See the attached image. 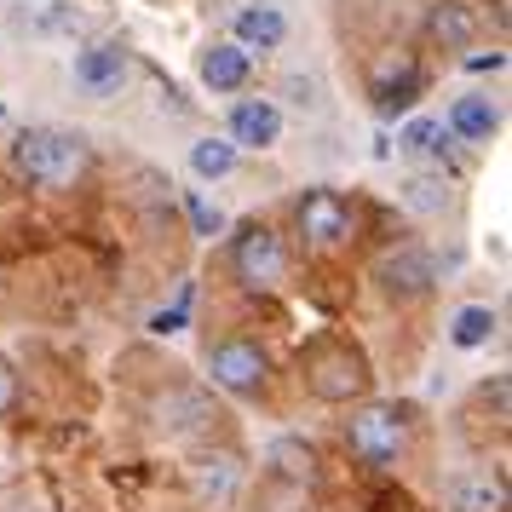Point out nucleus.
Segmentation results:
<instances>
[{"label":"nucleus","instance_id":"nucleus-1","mask_svg":"<svg viewBox=\"0 0 512 512\" xmlns=\"http://www.w3.org/2000/svg\"><path fill=\"white\" fill-rule=\"evenodd\" d=\"M6 162L41 196H64L93 173V144L75 127H18L6 144Z\"/></svg>","mask_w":512,"mask_h":512},{"label":"nucleus","instance_id":"nucleus-2","mask_svg":"<svg viewBox=\"0 0 512 512\" xmlns=\"http://www.w3.org/2000/svg\"><path fill=\"white\" fill-rule=\"evenodd\" d=\"M340 443H346V455L357 466L397 472L415 449V415H409V403H392V397H363V403H351Z\"/></svg>","mask_w":512,"mask_h":512},{"label":"nucleus","instance_id":"nucleus-3","mask_svg":"<svg viewBox=\"0 0 512 512\" xmlns=\"http://www.w3.org/2000/svg\"><path fill=\"white\" fill-rule=\"evenodd\" d=\"M300 374H305V392L317 397V403H334V409H351V403H363L374 392L369 357L351 346V340H340V334L311 340L300 351Z\"/></svg>","mask_w":512,"mask_h":512},{"label":"nucleus","instance_id":"nucleus-4","mask_svg":"<svg viewBox=\"0 0 512 512\" xmlns=\"http://www.w3.org/2000/svg\"><path fill=\"white\" fill-rule=\"evenodd\" d=\"M225 265H231V282L242 294H282L294 282V248L277 225L265 219H248L231 231V248H225Z\"/></svg>","mask_w":512,"mask_h":512},{"label":"nucleus","instance_id":"nucleus-5","mask_svg":"<svg viewBox=\"0 0 512 512\" xmlns=\"http://www.w3.org/2000/svg\"><path fill=\"white\" fill-rule=\"evenodd\" d=\"M288 219H294V236H300L305 254H340V248L357 242V202L334 185L300 190L294 208H288Z\"/></svg>","mask_w":512,"mask_h":512},{"label":"nucleus","instance_id":"nucleus-6","mask_svg":"<svg viewBox=\"0 0 512 512\" xmlns=\"http://www.w3.org/2000/svg\"><path fill=\"white\" fill-rule=\"evenodd\" d=\"M208 386L213 392L236 397V403H254L271 392V351L248 340V334H225L208 346Z\"/></svg>","mask_w":512,"mask_h":512},{"label":"nucleus","instance_id":"nucleus-7","mask_svg":"<svg viewBox=\"0 0 512 512\" xmlns=\"http://www.w3.org/2000/svg\"><path fill=\"white\" fill-rule=\"evenodd\" d=\"M374 282H380V294L392 305H420L438 294V254L426 248V242H392L386 254L374 259Z\"/></svg>","mask_w":512,"mask_h":512},{"label":"nucleus","instance_id":"nucleus-8","mask_svg":"<svg viewBox=\"0 0 512 512\" xmlns=\"http://www.w3.org/2000/svg\"><path fill=\"white\" fill-rule=\"evenodd\" d=\"M127 75H133V47L121 41V35H104V41H87V47L75 52L70 64V81L81 87L87 98H110L127 87Z\"/></svg>","mask_w":512,"mask_h":512},{"label":"nucleus","instance_id":"nucleus-9","mask_svg":"<svg viewBox=\"0 0 512 512\" xmlns=\"http://www.w3.org/2000/svg\"><path fill=\"white\" fill-rule=\"evenodd\" d=\"M420 93H426V75H420V64L409 58V52H397V58H386L380 70L369 75V104L374 116H409L420 104Z\"/></svg>","mask_w":512,"mask_h":512},{"label":"nucleus","instance_id":"nucleus-10","mask_svg":"<svg viewBox=\"0 0 512 512\" xmlns=\"http://www.w3.org/2000/svg\"><path fill=\"white\" fill-rule=\"evenodd\" d=\"M196 75H202V87L208 93H248V81H254V52H242L225 35V41H208V47L196 52Z\"/></svg>","mask_w":512,"mask_h":512},{"label":"nucleus","instance_id":"nucleus-11","mask_svg":"<svg viewBox=\"0 0 512 512\" xmlns=\"http://www.w3.org/2000/svg\"><path fill=\"white\" fill-rule=\"evenodd\" d=\"M225 139L236 150H277L282 144V110L271 98H236L231 121H225Z\"/></svg>","mask_w":512,"mask_h":512},{"label":"nucleus","instance_id":"nucleus-12","mask_svg":"<svg viewBox=\"0 0 512 512\" xmlns=\"http://www.w3.org/2000/svg\"><path fill=\"white\" fill-rule=\"evenodd\" d=\"M231 41L242 52H277L282 41H288V12L271 6V0H248V6H236Z\"/></svg>","mask_w":512,"mask_h":512},{"label":"nucleus","instance_id":"nucleus-13","mask_svg":"<svg viewBox=\"0 0 512 512\" xmlns=\"http://www.w3.org/2000/svg\"><path fill=\"white\" fill-rule=\"evenodd\" d=\"M449 512H512L507 478L489 466H466L449 478Z\"/></svg>","mask_w":512,"mask_h":512},{"label":"nucleus","instance_id":"nucleus-14","mask_svg":"<svg viewBox=\"0 0 512 512\" xmlns=\"http://www.w3.org/2000/svg\"><path fill=\"white\" fill-rule=\"evenodd\" d=\"M443 133L461 144H489L501 133V104L489 93H461L449 110H443Z\"/></svg>","mask_w":512,"mask_h":512},{"label":"nucleus","instance_id":"nucleus-15","mask_svg":"<svg viewBox=\"0 0 512 512\" xmlns=\"http://www.w3.org/2000/svg\"><path fill=\"white\" fill-rule=\"evenodd\" d=\"M478 41V12L461 6V0H438L432 12H426V47L438 52H472Z\"/></svg>","mask_w":512,"mask_h":512},{"label":"nucleus","instance_id":"nucleus-16","mask_svg":"<svg viewBox=\"0 0 512 512\" xmlns=\"http://www.w3.org/2000/svg\"><path fill=\"white\" fill-rule=\"evenodd\" d=\"M265 478H288V484H311L317 489V449L300 438H277L265 449Z\"/></svg>","mask_w":512,"mask_h":512},{"label":"nucleus","instance_id":"nucleus-17","mask_svg":"<svg viewBox=\"0 0 512 512\" xmlns=\"http://www.w3.org/2000/svg\"><path fill=\"white\" fill-rule=\"evenodd\" d=\"M190 484H196V501L225 507L236 489H242V461H236V455H208V461H196Z\"/></svg>","mask_w":512,"mask_h":512},{"label":"nucleus","instance_id":"nucleus-18","mask_svg":"<svg viewBox=\"0 0 512 512\" xmlns=\"http://www.w3.org/2000/svg\"><path fill=\"white\" fill-rule=\"evenodd\" d=\"M236 162H242V150H236L231 139H196L190 144V173L202 179V185H219V179H231L236 173Z\"/></svg>","mask_w":512,"mask_h":512},{"label":"nucleus","instance_id":"nucleus-19","mask_svg":"<svg viewBox=\"0 0 512 512\" xmlns=\"http://www.w3.org/2000/svg\"><path fill=\"white\" fill-rule=\"evenodd\" d=\"M495 328H501V317L489 311V305H461L455 317H449V346L455 351H478L495 340Z\"/></svg>","mask_w":512,"mask_h":512},{"label":"nucleus","instance_id":"nucleus-20","mask_svg":"<svg viewBox=\"0 0 512 512\" xmlns=\"http://www.w3.org/2000/svg\"><path fill=\"white\" fill-rule=\"evenodd\" d=\"M443 144H449V133H443V121H432V116H409L403 133H397V150L415 156V162H443Z\"/></svg>","mask_w":512,"mask_h":512},{"label":"nucleus","instance_id":"nucleus-21","mask_svg":"<svg viewBox=\"0 0 512 512\" xmlns=\"http://www.w3.org/2000/svg\"><path fill=\"white\" fill-rule=\"evenodd\" d=\"M403 202L415 213H426V219H438V213L449 208V179H443V173H409V179H403Z\"/></svg>","mask_w":512,"mask_h":512},{"label":"nucleus","instance_id":"nucleus-22","mask_svg":"<svg viewBox=\"0 0 512 512\" xmlns=\"http://www.w3.org/2000/svg\"><path fill=\"white\" fill-rule=\"evenodd\" d=\"M259 501H265V512H311L317 489H311V484H288V478H265Z\"/></svg>","mask_w":512,"mask_h":512},{"label":"nucleus","instance_id":"nucleus-23","mask_svg":"<svg viewBox=\"0 0 512 512\" xmlns=\"http://www.w3.org/2000/svg\"><path fill=\"white\" fill-rule=\"evenodd\" d=\"M24 409V374H18V363L0 351V420H12Z\"/></svg>","mask_w":512,"mask_h":512},{"label":"nucleus","instance_id":"nucleus-24","mask_svg":"<svg viewBox=\"0 0 512 512\" xmlns=\"http://www.w3.org/2000/svg\"><path fill=\"white\" fill-rule=\"evenodd\" d=\"M185 213H190V225H196V236H219V231H225V213L208 208V202H202V190H185Z\"/></svg>","mask_w":512,"mask_h":512}]
</instances>
